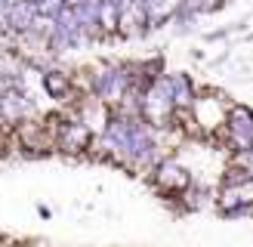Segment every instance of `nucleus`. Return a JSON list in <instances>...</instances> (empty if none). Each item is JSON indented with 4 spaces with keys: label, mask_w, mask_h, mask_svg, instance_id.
Wrapping results in <instances>:
<instances>
[{
    "label": "nucleus",
    "mask_w": 253,
    "mask_h": 247,
    "mask_svg": "<svg viewBox=\"0 0 253 247\" xmlns=\"http://www.w3.org/2000/svg\"><path fill=\"white\" fill-rule=\"evenodd\" d=\"M99 152L124 167H151L158 164V136L139 115L111 111L99 133Z\"/></svg>",
    "instance_id": "f257e3e1"
},
{
    "label": "nucleus",
    "mask_w": 253,
    "mask_h": 247,
    "mask_svg": "<svg viewBox=\"0 0 253 247\" xmlns=\"http://www.w3.org/2000/svg\"><path fill=\"white\" fill-rule=\"evenodd\" d=\"M176 115H179V108H176L173 96H170L167 74L158 78L155 83H148L145 90L139 93V118H142L151 130H167V127H173Z\"/></svg>",
    "instance_id": "f03ea898"
},
{
    "label": "nucleus",
    "mask_w": 253,
    "mask_h": 247,
    "mask_svg": "<svg viewBox=\"0 0 253 247\" xmlns=\"http://www.w3.org/2000/svg\"><path fill=\"white\" fill-rule=\"evenodd\" d=\"M136 65H108L105 71H99L93 83H90V93L99 99L102 105H121L126 93L133 90V81H136Z\"/></svg>",
    "instance_id": "7ed1b4c3"
},
{
    "label": "nucleus",
    "mask_w": 253,
    "mask_h": 247,
    "mask_svg": "<svg viewBox=\"0 0 253 247\" xmlns=\"http://www.w3.org/2000/svg\"><path fill=\"white\" fill-rule=\"evenodd\" d=\"M53 142L65 155H84L93 145V127L81 118H62L53 124Z\"/></svg>",
    "instance_id": "20e7f679"
},
{
    "label": "nucleus",
    "mask_w": 253,
    "mask_h": 247,
    "mask_svg": "<svg viewBox=\"0 0 253 247\" xmlns=\"http://www.w3.org/2000/svg\"><path fill=\"white\" fill-rule=\"evenodd\" d=\"M225 139L235 155H244L253 148V111L247 105H232L225 118Z\"/></svg>",
    "instance_id": "39448f33"
},
{
    "label": "nucleus",
    "mask_w": 253,
    "mask_h": 247,
    "mask_svg": "<svg viewBox=\"0 0 253 247\" xmlns=\"http://www.w3.org/2000/svg\"><path fill=\"white\" fill-rule=\"evenodd\" d=\"M151 179H155L158 192L164 195H188V189H192V173L179 167L176 161H158Z\"/></svg>",
    "instance_id": "423d86ee"
},
{
    "label": "nucleus",
    "mask_w": 253,
    "mask_h": 247,
    "mask_svg": "<svg viewBox=\"0 0 253 247\" xmlns=\"http://www.w3.org/2000/svg\"><path fill=\"white\" fill-rule=\"evenodd\" d=\"M34 22H37V3H34V0H9V9H6V34L28 37L34 31Z\"/></svg>",
    "instance_id": "0eeeda50"
},
{
    "label": "nucleus",
    "mask_w": 253,
    "mask_h": 247,
    "mask_svg": "<svg viewBox=\"0 0 253 247\" xmlns=\"http://www.w3.org/2000/svg\"><path fill=\"white\" fill-rule=\"evenodd\" d=\"M31 115H34V102L22 90H12V93L0 96V118H3V121L22 124L25 118H31Z\"/></svg>",
    "instance_id": "6e6552de"
},
{
    "label": "nucleus",
    "mask_w": 253,
    "mask_h": 247,
    "mask_svg": "<svg viewBox=\"0 0 253 247\" xmlns=\"http://www.w3.org/2000/svg\"><path fill=\"white\" fill-rule=\"evenodd\" d=\"M170 83V96H173V102L179 111H192V105L198 102V90H195V81H192V74H185V71H176L167 78Z\"/></svg>",
    "instance_id": "1a4fd4ad"
},
{
    "label": "nucleus",
    "mask_w": 253,
    "mask_h": 247,
    "mask_svg": "<svg viewBox=\"0 0 253 247\" xmlns=\"http://www.w3.org/2000/svg\"><path fill=\"white\" fill-rule=\"evenodd\" d=\"M41 86H43V93L49 99H56V102H68V96L74 90V81L68 78L65 71H59V68H49L41 74Z\"/></svg>",
    "instance_id": "9d476101"
},
{
    "label": "nucleus",
    "mask_w": 253,
    "mask_h": 247,
    "mask_svg": "<svg viewBox=\"0 0 253 247\" xmlns=\"http://www.w3.org/2000/svg\"><path fill=\"white\" fill-rule=\"evenodd\" d=\"M19 142L25 148H34V152H41L46 145V136H43V124H31V121H22L19 124Z\"/></svg>",
    "instance_id": "9b49d317"
},
{
    "label": "nucleus",
    "mask_w": 253,
    "mask_h": 247,
    "mask_svg": "<svg viewBox=\"0 0 253 247\" xmlns=\"http://www.w3.org/2000/svg\"><path fill=\"white\" fill-rule=\"evenodd\" d=\"M12 90H22V71L12 65V62L0 59V96L12 93Z\"/></svg>",
    "instance_id": "f8f14e48"
},
{
    "label": "nucleus",
    "mask_w": 253,
    "mask_h": 247,
    "mask_svg": "<svg viewBox=\"0 0 253 247\" xmlns=\"http://www.w3.org/2000/svg\"><path fill=\"white\" fill-rule=\"evenodd\" d=\"M34 3H37V16L49 22H56L65 12V0H34Z\"/></svg>",
    "instance_id": "ddd939ff"
},
{
    "label": "nucleus",
    "mask_w": 253,
    "mask_h": 247,
    "mask_svg": "<svg viewBox=\"0 0 253 247\" xmlns=\"http://www.w3.org/2000/svg\"><path fill=\"white\" fill-rule=\"evenodd\" d=\"M238 167H241V173L247 179H253V148L244 152V155H238Z\"/></svg>",
    "instance_id": "4468645a"
},
{
    "label": "nucleus",
    "mask_w": 253,
    "mask_h": 247,
    "mask_svg": "<svg viewBox=\"0 0 253 247\" xmlns=\"http://www.w3.org/2000/svg\"><path fill=\"white\" fill-rule=\"evenodd\" d=\"M6 9H9V0H0V31H6Z\"/></svg>",
    "instance_id": "2eb2a0df"
},
{
    "label": "nucleus",
    "mask_w": 253,
    "mask_h": 247,
    "mask_svg": "<svg viewBox=\"0 0 253 247\" xmlns=\"http://www.w3.org/2000/svg\"><path fill=\"white\" fill-rule=\"evenodd\" d=\"M84 3H86V0H65L68 9H78V6H84Z\"/></svg>",
    "instance_id": "dca6fc26"
},
{
    "label": "nucleus",
    "mask_w": 253,
    "mask_h": 247,
    "mask_svg": "<svg viewBox=\"0 0 253 247\" xmlns=\"http://www.w3.org/2000/svg\"><path fill=\"white\" fill-rule=\"evenodd\" d=\"M158 3H164V0H155V6H158Z\"/></svg>",
    "instance_id": "f3484780"
}]
</instances>
